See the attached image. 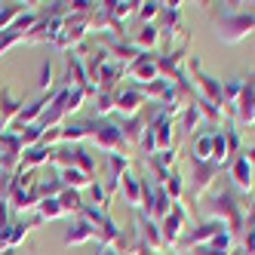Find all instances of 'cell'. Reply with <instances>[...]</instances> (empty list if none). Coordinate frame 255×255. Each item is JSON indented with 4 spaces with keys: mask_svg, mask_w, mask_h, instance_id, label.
<instances>
[{
    "mask_svg": "<svg viewBox=\"0 0 255 255\" xmlns=\"http://www.w3.org/2000/svg\"><path fill=\"white\" fill-rule=\"evenodd\" d=\"M218 28H222L218 37L225 43H237V40L249 37V34H255V12H243L237 3H225V19Z\"/></svg>",
    "mask_w": 255,
    "mask_h": 255,
    "instance_id": "cell-1",
    "label": "cell"
},
{
    "mask_svg": "<svg viewBox=\"0 0 255 255\" xmlns=\"http://www.w3.org/2000/svg\"><path fill=\"white\" fill-rule=\"evenodd\" d=\"M93 141L99 144L102 151H108V154H117V151H123L126 148V138H123V132H120V126H114V123H93Z\"/></svg>",
    "mask_w": 255,
    "mask_h": 255,
    "instance_id": "cell-2",
    "label": "cell"
},
{
    "mask_svg": "<svg viewBox=\"0 0 255 255\" xmlns=\"http://www.w3.org/2000/svg\"><path fill=\"white\" fill-rule=\"evenodd\" d=\"M123 74L126 77H135L138 83H154L160 77V68H157V59H148V52H141L129 68H123Z\"/></svg>",
    "mask_w": 255,
    "mask_h": 255,
    "instance_id": "cell-3",
    "label": "cell"
},
{
    "mask_svg": "<svg viewBox=\"0 0 255 255\" xmlns=\"http://www.w3.org/2000/svg\"><path fill=\"white\" fill-rule=\"evenodd\" d=\"M141 105H144V93H141V89H123V93H114V108L126 120L135 117Z\"/></svg>",
    "mask_w": 255,
    "mask_h": 255,
    "instance_id": "cell-4",
    "label": "cell"
},
{
    "mask_svg": "<svg viewBox=\"0 0 255 255\" xmlns=\"http://www.w3.org/2000/svg\"><path fill=\"white\" fill-rule=\"evenodd\" d=\"M194 80L200 86V99H206L212 105H225V99H222V83H218L215 77L203 74V71H194Z\"/></svg>",
    "mask_w": 255,
    "mask_h": 255,
    "instance_id": "cell-5",
    "label": "cell"
},
{
    "mask_svg": "<svg viewBox=\"0 0 255 255\" xmlns=\"http://www.w3.org/2000/svg\"><path fill=\"white\" fill-rule=\"evenodd\" d=\"M181 225H185V212H181L178 203H172V212L163 218V231H160L163 243H175V240H178V234H181Z\"/></svg>",
    "mask_w": 255,
    "mask_h": 255,
    "instance_id": "cell-6",
    "label": "cell"
},
{
    "mask_svg": "<svg viewBox=\"0 0 255 255\" xmlns=\"http://www.w3.org/2000/svg\"><path fill=\"white\" fill-rule=\"evenodd\" d=\"M218 172H222V169H218L212 160L209 163H194V194H203L212 181H215Z\"/></svg>",
    "mask_w": 255,
    "mask_h": 255,
    "instance_id": "cell-7",
    "label": "cell"
},
{
    "mask_svg": "<svg viewBox=\"0 0 255 255\" xmlns=\"http://www.w3.org/2000/svg\"><path fill=\"white\" fill-rule=\"evenodd\" d=\"M231 175H234V185L240 188V191H252V166H249L246 157H237V160H234Z\"/></svg>",
    "mask_w": 255,
    "mask_h": 255,
    "instance_id": "cell-8",
    "label": "cell"
},
{
    "mask_svg": "<svg viewBox=\"0 0 255 255\" xmlns=\"http://www.w3.org/2000/svg\"><path fill=\"white\" fill-rule=\"evenodd\" d=\"M157 40H160V28H157V25H141L138 34H135V40H132V46L144 52V49L157 46Z\"/></svg>",
    "mask_w": 255,
    "mask_h": 255,
    "instance_id": "cell-9",
    "label": "cell"
},
{
    "mask_svg": "<svg viewBox=\"0 0 255 255\" xmlns=\"http://www.w3.org/2000/svg\"><path fill=\"white\" fill-rule=\"evenodd\" d=\"M96 237V228L89 225V222H77V225H71V231L65 234V243H86V240H93Z\"/></svg>",
    "mask_w": 255,
    "mask_h": 255,
    "instance_id": "cell-10",
    "label": "cell"
},
{
    "mask_svg": "<svg viewBox=\"0 0 255 255\" xmlns=\"http://www.w3.org/2000/svg\"><path fill=\"white\" fill-rule=\"evenodd\" d=\"M62 185H68V188H89V185H93V178H89L86 172H80V169L65 166L62 169Z\"/></svg>",
    "mask_w": 255,
    "mask_h": 255,
    "instance_id": "cell-11",
    "label": "cell"
},
{
    "mask_svg": "<svg viewBox=\"0 0 255 255\" xmlns=\"http://www.w3.org/2000/svg\"><path fill=\"white\" fill-rule=\"evenodd\" d=\"M209 160H212V132L194 141V163H209Z\"/></svg>",
    "mask_w": 255,
    "mask_h": 255,
    "instance_id": "cell-12",
    "label": "cell"
},
{
    "mask_svg": "<svg viewBox=\"0 0 255 255\" xmlns=\"http://www.w3.org/2000/svg\"><path fill=\"white\" fill-rule=\"evenodd\" d=\"M138 225H141V234H144V243H151V249L157 252L160 246H163V237H160V231H157V225H151L148 218H138Z\"/></svg>",
    "mask_w": 255,
    "mask_h": 255,
    "instance_id": "cell-13",
    "label": "cell"
},
{
    "mask_svg": "<svg viewBox=\"0 0 255 255\" xmlns=\"http://www.w3.org/2000/svg\"><path fill=\"white\" fill-rule=\"evenodd\" d=\"M144 129H148V126H144V120L135 114V117H129V120L123 123V129H120V132H123V138L135 141V138H141V135H144Z\"/></svg>",
    "mask_w": 255,
    "mask_h": 255,
    "instance_id": "cell-14",
    "label": "cell"
},
{
    "mask_svg": "<svg viewBox=\"0 0 255 255\" xmlns=\"http://www.w3.org/2000/svg\"><path fill=\"white\" fill-rule=\"evenodd\" d=\"M40 212V222H46V218H59V215H65V209H62V203L56 197H49V200H40V206H37Z\"/></svg>",
    "mask_w": 255,
    "mask_h": 255,
    "instance_id": "cell-15",
    "label": "cell"
},
{
    "mask_svg": "<svg viewBox=\"0 0 255 255\" xmlns=\"http://www.w3.org/2000/svg\"><path fill=\"white\" fill-rule=\"evenodd\" d=\"M120 178H123V194H126V200H129V203H138V200H141V185H138L129 172H123Z\"/></svg>",
    "mask_w": 255,
    "mask_h": 255,
    "instance_id": "cell-16",
    "label": "cell"
},
{
    "mask_svg": "<svg viewBox=\"0 0 255 255\" xmlns=\"http://www.w3.org/2000/svg\"><path fill=\"white\" fill-rule=\"evenodd\" d=\"M163 191H166V197L172 200V203H178V197H181V175H178L175 169L169 172L166 181H163Z\"/></svg>",
    "mask_w": 255,
    "mask_h": 255,
    "instance_id": "cell-17",
    "label": "cell"
},
{
    "mask_svg": "<svg viewBox=\"0 0 255 255\" xmlns=\"http://www.w3.org/2000/svg\"><path fill=\"white\" fill-rule=\"evenodd\" d=\"M96 111L105 117L114 111V93H108V89H102V93H96Z\"/></svg>",
    "mask_w": 255,
    "mask_h": 255,
    "instance_id": "cell-18",
    "label": "cell"
},
{
    "mask_svg": "<svg viewBox=\"0 0 255 255\" xmlns=\"http://www.w3.org/2000/svg\"><path fill=\"white\" fill-rule=\"evenodd\" d=\"M56 200L62 203V209H65V212H68V209H83V203H80V194H77V191H71V188H68V191H62Z\"/></svg>",
    "mask_w": 255,
    "mask_h": 255,
    "instance_id": "cell-19",
    "label": "cell"
},
{
    "mask_svg": "<svg viewBox=\"0 0 255 255\" xmlns=\"http://www.w3.org/2000/svg\"><path fill=\"white\" fill-rule=\"evenodd\" d=\"M157 15H160V3H138V19L144 25H151Z\"/></svg>",
    "mask_w": 255,
    "mask_h": 255,
    "instance_id": "cell-20",
    "label": "cell"
},
{
    "mask_svg": "<svg viewBox=\"0 0 255 255\" xmlns=\"http://www.w3.org/2000/svg\"><path fill=\"white\" fill-rule=\"evenodd\" d=\"M197 123H200V111H197L194 105H188L185 108V120H181V132H191Z\"/></svg>",
    "mask_w": 255,
    "mask_h": 255,
    "instance_id": "cell-21",
    "label": "cell"
},
{
    "mask_svg": "<svg viewBox=\"0 0 255 255\" xmlns=\"http://www.w3.org/2000/svg\"><path fill=\"white\" fill-rule=\"evenodd\" d=\"M89 194L96 197V203H102V206L108 209V197H105V188L99 185V181H93V185H89Z\"/></svg>",
    "mask_w": 255,
    "mask_h": 255,
    "instance_id": "cell-22",
    "label": "cell"
},
{
    "mask_svg": "<svg viewBox=\"0 0 255 255\" xmlns=\"http://www.w3.org/2000/svg\"><path fill=\"white\" fill-rule=\"evenodd\" d=\"M225 141H228V154H234L237 148H240V138H237V132L231 129V132H225Z\"/></svg>",
    "mask_w": 255,
    "mask_h": 255,
    "instance_id": "cell-23",
    "label": "cell"
},
{
    "mask_svg": "<svg viewBox=\"0 0 255 255\" xmlns=\"http://www.w3.org/2000/svg\"><path fill=\"white\" fill-rule=\"evenodd\" d=\"M52 83V68L49 65H43V74H40V89H46Z\"/></svg>",
    "mask_w": 255,
    "mask_h": 255,
    "instance_id": "cell-24",
    "label": "cell"
},
{
    "mask_svg": "<svg viewBox=\"0 0 255 255\" xmlns=\"http://www.w3.org/2000/svg\"><path fill=\"white\" fill-rule=\"evenodd\" d=\"M243 157H246V160H249V166H252V169H255V148H249V151H246V154H243Z\"/></svg>",
    "mask_w": 255,
    "mask_h": 255,
    "instance_id": "cell-25",
    "label": "cell"
},
{
    "mask_svg": "<svg viewBox=\"0 0 255 255\" xmlns=\"http://www.w3.org/2000/svg\"><path fill=\"white\" fill-rule=\"evenodd\" d=\"M99 255H120V252H117V249H111V246H102V252H99Z\"/></svg>",
    "mask_w": 255,
    "mask_h": 255,
    "instance_id": "cell-26",
    "label": "cell"
},
{
    "mask_svg": "<svg viewBox=\"0 0 255 255\" xmlns=\"http://www.w3.org/2000/svg\"><path fill=\"white\" fill-rule=\"evenodd\" d=\"M0 132H3V120H0Z\"/></svg>",
    "mask_w": 255,
    "mask_h": 255,
    "instance_id": "cell-27",
    "label": "cell"
}]
</instances>
